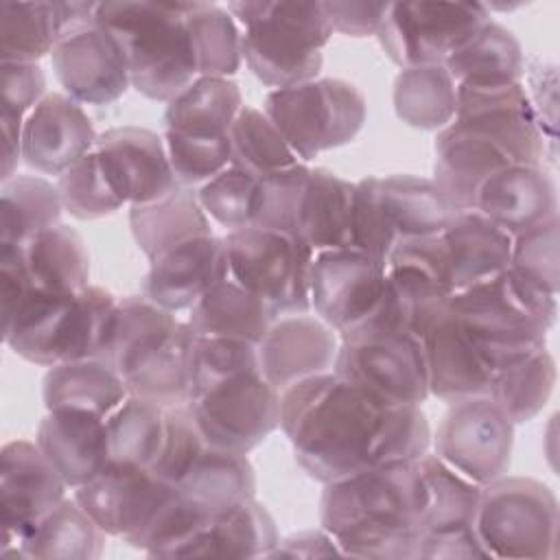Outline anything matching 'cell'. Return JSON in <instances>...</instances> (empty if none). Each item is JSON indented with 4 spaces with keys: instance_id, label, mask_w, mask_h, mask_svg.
I'll use <instances>...</instances> for the list:
<instances>
[{
    "instance_id": "1",
    "label": "cell",
    "mask_w": 560,
    "mask_h": 560,
    "mask_svg": "<svg viewBox=\"0 0 560 560\" xmlns=\"http://www.w3.org/2000/svg\"><path fill=\"white\" fill-rule=\"evenodd\" d=\"M280 429L298 466L319 483L416 462L431 448V427L420 405L387 400L335 372L304 378L280 394Z\"/></svg>"
},
{
    "instance_id": "2",
    "label": "cell",
    "mask_w": 560,
    "mask_h": 560,
    "mask_svg": "<svg viewBox=\"0 0 560 560\" xmlns=\"http://www.w3.org/2000/svg\"><path fill=\"white\" fill-rule=\"evenodd\" d=\"M429 510V488L416 462H394L324 483L319 525L343 556L413 560Z\"/></svg>"
},
{
    "instance_id": "3",
    "label": "cell",
    "mask_w": 560,
    "mask_h": 560,
    "mask_svg": "<svg viewBox=\"0 0 560 560\" xmlns=\"http://www.w3.org/2000/svg\"><path fill=\"white\" fill-rule=\"evenodd\" d=\"M118 298L103 287L79 293L26 289L2 308V341L24 361L52 368L96 359Z\"/></svg>"
},
{
    "instance_id": "4",
    "label": "cell",
    "mask_w": 560,
    "mask_h": 560,
    "mask_svg": "<svg viewBox=\"0 0 560 560\" xmlns=\"http://www.w3.org/2000/svg\"><path fill=\"white\" fill-rule=\"evenodd\" d=\"M448 313L494 372L547 348V332L558 315V295L536 289L508 267L483 282L455 291Z\"/></svg>"
},
{
    "instance_id": "5",
    "label": "cell",
    "mask_w": 560,
    "mask_h": 560,
    "mask_svg": "<svg viewBox=\"0 0 560 560\" xmlns=\"http://www.w3.org/2000/svg\"><path fill=\"white\" fill-rule=\"evenodd\" d=\"M94 22L120 44L131 88L168 103L199 74L184 18V2H96Z\"/></svg>"
},
{
    "instance_id": "6",
    "label": "cell",
    "mask_w": 560,
    "mask_h": 560,
    "mask_svg": "<svg viewBox=\"0 0 560 560\" xmlns=\"http://www.w3.org/2000/svg\"><path fill=\"white\" fill-rule=\"evenodd\" d=\"M228 11L243 26V61L262 85L282 90L319 77L332 37L322 2L243 0Z\"/></svg>"
},
{
    "instance_id": "7",
    "label": "cell",
    "mask_w": 560,
    "mask_h": 560,
    "mask_svg": "<svg viewBox=\"0 0 560 560\" xmlns=\"http://www.w3.org/2000/svg\"><path fill=\"white\" fill-rule=\"evenodd\" d=\"M453 214L427 177L409 173L370 175L354 182L352 247L387 262L396 245L440 234Z\"/></svg>"
},
{
    "instance_id": "8",
    "label": "cell",
    "mask_w": 560,
    "mask_h": 560,
    "mask_svg": "<svg viewBox=\"0 0 560 560\" xmlns=\"http://www.w3.org/2000/svg\"><path fill=\"white\" fill-rule=\"evenodd\" d=\"M475 532L501 560H553L560 508L553 490L532 477H499L481 486Z\"/></svg>"
},
{
    "instance_id": "9",
    "label": "cell",
    "mask_w": 560,
    "mask_h": 560,
    "mask_svg": "<svg viewBox=\"0 0 560 560\" xmlns=\"http://www.w3.org/2000/svg\"><path fill=\"white\" fill-rule=\"evenodd\" d=\"M262 112L300 162H311L322 151L343 147L357 138L368 116V103L350 81L317 77L293 88L271 90L265 96Z\"/></svg>"
},
{
    "instance_id": "10",
    "label": "cell",
    "mask_w": 560,
    "mask_h": 560,
    "mask_svg": "<svg viewBox=\"0 0 560 560\" xmlns=\"http://www.w3.org/2000/svg\"><path fill=\"white\" fill-rule=\"evenodd\" d=\"M230 278L262 298L273 313H311V273L315 252L300 238L245 225L225 236Z\"/></svg>"
},
{
    "instance_id": "11",
    "label": "cell",
    "mask_w": 560,
    "mask_h": 560,
    "mask_svg": "<svg viewBox=\"0 0 560 560\" xmlns=\"http://www.w3.org/2000/svg\"><path fill=\"white\" fill-rule=\"evenodd\" d=\"M492 20L481 2H389L376 31L385 55L402 70L444 63Z\"/></svg>"
},
{
    "instance_id": "12",
    "label": "cell",
    "mask_w": 560,
    "mask_h": 560,
    "mask_svg": "<svg viewBox=\"0 0 560 560\" xmlns=\"http://www.w3.org/2000/svg\"><path fill=\"white\" fill-rule=\"evenodd\" d=\"M188 409L203 440L247 455L280 427V392L260 374H243L192 396Z\"/></svg>"
},
{
    "instance_id": "13",
    "label": "cell",
    "mask_w": 560,
    "mask_h": 560,
    "mask_svg": "<svg viewBox=\"0 0 560 560\" xmlns=\"http://www.w3.org/2000/svg\"><path fill=\"white\" fill-rule=\"evenodd\" d=\"M332 372L394 402L422 407L429 398L422 339L409 332H361L339 339Z\"/></svg>"
},
{
    "instance_id": "14",
    "label": "cell",
    "mask_w": 560,
    "mask_h": 560,
    "mask_svg": "<svg viewBox=\"0 0 560 560\" xmlns=\"http://www.w3.org/2000/svg\"><path fill=\"white\" fill-rule=\"evenodd\" d=\"M431 444L442 462L486 486L510 470L514 424L488 396H479L448 405Z\"/></svg>"
},
{
    "instance_id": "15",
    "label": "cell",
    "mask_w": 560,
    "mask_h": 560,
    "mask_svg": "<svg viewBox=\"0 0 560 560\" xmlns=\"http://www.w3.org/2000/svg\"><path fill=\"white\" fill-rule=\"evenodd\" d=\"M385 282L387 262L363 249L317 252L311 273V311L341 339L376 313Z\"/></svg>"
},
{
    "instance_id": "16",
    "label": "cell",
    "mask_w": 560,
    "mask_h": 560,
    "mask_svg": "<svg viewBox=\"0 0 560 560\" xmlns=\"http://www.w3.org/2000/svg\"><path fill=\"white\" fill-rule=\"evenodd\" d=\"M68 490L37 442H7L0 448V556L18 558L20 540L68 497Z\"/></svg>"
},
{
    "instance_id": "17",
    "label": "cell",
    "mask_w": 560,
    "mask_h": 560,
    "mask_svg": "<svg viewBox=\"0 0 560 560\" xmlns=\"http://www.w3.org/2000/svg\"><path fill=\"white\" fill-rule=\"evenodd\" d=\"M455 125L497 144L514 164H542L547 138L521 81L457 85Z\"/></svg>"
},
{
    "instance_id": "18",
    "label": "cell",
    "mask_w": 560,
    "mask_h": 560,
    "mask_svg": "<svg viewBox=\"0 0 560 560\" xmlns=\"http://www.w3.org/2000/svg\"><path fill=\"white\" fill-rule=\"evenodd\" d=\"M173 494L175 488L164 483L151 468L114 462H109V466L92 481L72 492L79 505L107 536L122 538L129 547Z\"/></svg>"
},
{
    "instance_id": "19",
    "label": "cell",
    "mask_w": 560,
    "mask_h": 560,
    "mask_svg": "<svg viewBox=\"0 0 560 560\" xmlns=\"http://www.w3.org/2000/svg\"><path fill=\"white\" fill-rule=\"evenodd\" d=\"M63 92L81 105L116 103L129 88V68L120 44L96 22L68 31L50 52Z\"/></svg>"
},
{
    "instance_id": "20",
    "label": "cell",
    "mask_w": 560,
    "mask_h": 560,
    "mask_svg": "<svg viewBox=\"0 0 560 560\" xmlns=\"http://www.w3.org/2000/svg\"><path fill=\"white\" fill-rule=\"evenodd\" d=\"M101 168L122 203L155 201L179 184L173 175L164 136L144 127H112L94 147Z\"/></svg>"
},
{
    "instance_id": "21",
    "label": "cell",
    "mask_w": 560,
    "mask_h": 560,
    "mask_svg": "<svg viewBox=\"0 0 560 560\" xmlns=\"http://www.w3.org/2000/svg\"><path fill=\"white\" fill-rule=\"evenodd\" d=\"M230 278L223 236L203 234L149 260L140 293L171 313L190 311L210 289Z\"/></svg>"
},
{
    "instance_id": "22",
    "label": "cell",
    "mask_w": 560,
    "mask_h": 560,
    "mask_svg": "<svg viewBox=\"0 0 560 560\" xmlns=\"http://www.w3.org/2000/svg\"><path fill=\"white\" fill-rule=\"evenodd\" d=\"M92 118L66 92H48L24 118L22 162L42 175H61L96 147Z\"/></svg>"
},
{
    "instance_id": "23",
    "label": "cell",
    "mask_w": 560,
    "mask_h": 560,
    "mask_svg": "<svg viewBox=\"0 0 560 560\" xmlns=\"http://www.w3.org/2000/svg\"><path fill=\"white\" fill-rule=\"evenodd\" d=\"M339 335L311 313L280 315L258 341L260 374L282 394L291 385L332 372Z\"/></svg>"
},
{
    "instance_id": "24",
    "label": "cell",
    "mask_w": 560,
    "mask_h": 560,
    "mask_svg": "<svg viewBox=\"0 0 560 560\" xmlns=\"http://www.w3.org/2000/svg\"><path fill=\"white\" fill-rule=\"evenodd\" d=\"M35 442L70 490L92 481L112 462L107 422L90 411L48 409Z\"/></svg>"
},
{
    "instance_id": "25",
    "label": "cell",
    "mask_w": 560,
    "mask_h": 560,
    "mask_svg": "<svg viewBox=\"0 0 560 560\" xmlns=\"http://www.w3.org/2000/svg\"><path fill=\"white\" fill-rule=\"evenodd\" d=\"M475 210L512 238L558 214V192L542 164H508L479 188Z\"/></svg>"
},
{
    "instance_id": "26",
    "label": "cell",
    "mask_w": 560,
    "mask_h": 560,
    "mask_svg": "<svg viewBox=\"0 0 560 560\" xmlns=\"http://www.w3.org/2000/svg\"><path fill=\"white\" fill-rule=\"evenodd\" d=\"M429 396L455 405L488 396L492 368L446 311L422 337Z\"/></svg>"
},
{
    "instance_id": "27",
    "label": "cell",
    "mask_w": 560,
    "mask_h": 560,
    "mask_svg": "<svg viewBox=\"0 0 560 560\" xmlns=\"http://www.w3.org/2000/svg\"><path fill=\"white\" fill-rule=\"evenodd\" d=\"M96 2H0V59L37 63L72 28L94 22Z\"/></svg>"
},
{
    "instance_id": "28",
    "label": "cell",
    "mask_w": 560,
    "mask_h": 560,
    "mask_svg": "<svg viewBox=\"0 0 560 560\" xmlns=\"http://www.w3.org/2000/svg\"><path fill=\"white\" fill-rule=\"evenodd\" d=\"M433 151L431 182L455 214L475 210L481 184L499 168L514 164L497 144L455 122L438 131Z\"/></svg>"
},
{
    "instance_id": "29",
    "label": "cell",
    "mask_w": 560,
    "mask_h": 560,
    "mask_svg": "<svg viewBox=\"0 0 560 560\" xmlns=\"http://www.w3.org/2000/svg\"><path fill=\"white\" fill-rule=\"evenodd\" d=\"M512 236L477 210L457 212L438 234V254L446 282L462 291L510 267Z\"/></svg>"
},
{
    "instance_id": "30",
    "label": "cell",
    "mask_w": 560,
    "mask_h": 560,
    "mask_svg": "<svg viewBox=\"0 0 560 560\" xmlns=\"http://www.w3.org/2000/svg\"><path fill=\"white\" fill-rule=\"evenodd\" d=\"M195 332L188 322H177L166 335L147 346L120 374L129 394L177 407L190 400V357Z\"/></svg>"
},
{
    "instance_id": "31",
    "label": "cell",
    "mask_w": 560,
    "mask_h": 560,
    "mask_svg": "<svg viewBox=\"0 0 560 560\" xmlns=\"http://www.w3.org/2000/svg\"><path fill=\"white\" fill-rule=\"evenodd\" d=\"M352 208L354 182L322 166L311 168L298 210V238L315 254L352 247Z\"/></svg>"
},
{
    "instance_id": "32",
    "label": "cell",
    "mask_w": 560,
    "mask_h": 560,
    "mask_svg": "<svg viewBox=\"0 0 560 560\" xmlns=\"http://www.w3.org/2000/svg\"><path fill=\"white\" fill-rule=\"evenodd\" d=\"M273 516L254 497L217 512L208 525L179 551V558H269L278 545Z\"/></svg>"
},
{
    "instance_id": "33",
    "label": "cell",
    "mask_w": 560,
    "mask_h": 560,
    "mask_svg": "<svg viewBox=\"0 0 560 560\" xmlns=\"http://www.w3.org/2000/svg\"><path fill=\"white\" fill-rule=\"evenodd\" d=\"M18 252L33 289L79 293L90 287V254L85 241L66 223H57L26 243H20Z\"/></svg>"
},
{
    "instance_id": "34",
    "label": "cell",
    "mask_w": 560,
    "mask_h": 560,
    "mask_svg": "<svg viewBox=\"0 0 560 560\" xmlns=\"http://www.w3.org/2000/svg\"><path fill=\"white\" fill-rule=\"evenodd\" d=\"M129 228L136 245L149 260L184 241L212 234L210 217L190 186H177L155 201L131 206Z\"/></svg>"
},
{
    "instance_id": "35",
    "label": "cell",
    "mask_w": 560,
    "mask_h": 560,
    "mask_svg": "<svg viewBox=\"0 0 560 560\" xmlns=\"http://www.w3.org/2000/svg\"><path fill=\"white\" fill-rule=\"evenodd\" d=\"M127 396L122 376L101 359L57 363L48 368L42 381L46 411L79 409L107 418Z\"/></svg>"
},
{
    "instance_id": "36",
    "label": "cell",
    "mask_w": 560,
    "mask_h": 560,
    "mask_svg": "<svg viewBox=\"0 0 560 560\" xmlns=\"http://www.w3.org/2000/svg\"><path fill=\"white\" fill-rule=\"evenodd\" d=\"M243 94L228 77H197L164 109V131L190 138H223L243 109Z\"/></svg>"
},
{
    "instance_id": "37",
    "label": "cell",
    "mask_w": 560,
    "mask_h": 560,
    "mask_svg": "<svg viewBox=\"0 0 560 560\" xmlns=\"http://www.w3.org/2000/svg\"><path fill=\"white\" fill-rule=\"evenodd\" d=\"M276 317L262 298L228 278L188 311L186 322L199 337H230L258 343Z\"/></svg>"
},
{
    "instance_id": "38",
    "label": "cell",
    "mask_w": 560,
    "mask_h": 560,
    "mask_svg": "<svg viewBox=\"0 0 560 560\" xmlns=\"http://www.w3.org/2000/svg\"><path fill=\"white\" fill-rule=\"evenodd\" d=\"M442 66L457 85L514 83L525 74V52L510 28L490 20Z\"/></svg>"
},
{
    "instance_id": "39",
    "label": "cell",
    "mask_w": 560,
    "mask_h": 560,
    "mask_svg": "<svg viewBox=\"0 0 560 560\" xmlns=\"http://www.w3.org/2000/svg\"><path fill=\"white\" fill-rule=\"evenodd\" d=\"M105 536L79 501L66 497L20 540L18 558L96 560L105 549Z\"/></svg>"
},
{
    "instance_id": "40",
    "label": "cell",
    "mask_w": 560,
    "mask_h": 560,
    "mask_svg": "<svg viewBox=\"0 0 560 560\" xmlns=\"http://www.w3.org/2000/svg\"><path fill=\"white\" fill-rule=\"evenodd\" d=\"M175 490L214 516L238 501L252 499L256 494V475L247 455L208 444Z\"/></svg>"
},
{
    "instance_id": "41",
    "label": "cell",
    "mask_w": 560,
    "mask_h": 560,
    "mask_svg": "<svg viewBox=\"0 0 560 560\" xmlns=\"http://www.w3.org/2000/svg\"><path fill=\"white\" fill-rule=\"evenodd\" d=\"M392 103L407 127L440 131L455 118L457 83L442 63L402 68L394 81Z\"/></svg>"
},
{
    "instance_id": "42",
    "label": "cell",
    "mask_w": 560,
    "mask_h": 560,
    "mask_svg": "<svg viewBox=\"0 0 560 560\" xmlns=\"http://www.w3.org/2000/svg\"><path fill=\"white\" fill-rule=\"evenodd\" d=\"M558 381L556 359L547 348L497 368L490 378L488 398L512 420L523 424L534 420L549 402Z\"/></svg>"
},
{
    "instance_id": "43",
    "label": "cell",
    "mask_w": 560,
    "mask_h": 560,
    "mask_svg": "<svg viewBox=\"0 0 560 560\" xmlns=\"http://www.w3.org/2000/svg\"><path fill=\"white\" fill-rule=\"evenodd\" d=\"M177 322L175 313L162 308L142 293L118 298L96 359L122 374L147 346L166 335Z\"/></svg>"
},
{
    "instance_id": "44",
    "label": "cell",
    "mask_w": 560,
    "mask_h": 560,
    "mask_svg": "<svg viewBox=\"0 0 560 560\" xmlns=\"http://www.w3.org/2000/svg\"><path fill=\"white\" fill-rule=\"evenodd\" d=\"M57 184L42 175H13L0 184V243L20 245L61 223Z\"/></svg>"
},
{
    "instance_id": "45",
    "label": "cell",
    "mask_w": 560,
    "mask_h": 560,
    "mask_svg": "<svg viewBox=\"0 0 560 560\" xmlns=\"http://www.w3.org/2000/svg\"><path fill=\"white\" fill-rule=\"evenodd\" d=\"M109 455L114 464L151 468L166 435V409L140 396H127L107 418Z\"/></svg>"
},
{
    "instance_id": "46",
    "label": "cell",
    "mask_w": 560,
    "mask_h": 560,
    "mask_svg": "<svg viewBox=\"0 0 560 560\" xmlns=\"http://www.w3.org/2000/svg\"><path fill=\"white\" fill-rule=\"evenodd\" d=\"M184 18L197 74L230 79L243 61L236 20L214 2H184Z\"/></svg>"
},
{
    "instance_id": "47",
    "label": "cell",
    "mask_w": 560,
    "mask_h": 560,
    "mask_svg": "<svg viewBox=\"0 0 560 560\" xmlns=\"http://www.w3.org/2000/svg\"><path fill=\"white\" fill-rule=\"evenodd\" d=\"M418 468L429 488V510L422 534L472 527L481 486L451 468L431 451L418 457Z\"/></svg>"
},
{
    "instance_id": "48",
    "label": "cell",
    "mask_w": 560,
    "mask_h": 560,
    "mask_svg": "<svg viewBox=\"0 0 560 560\" xmlns=\"http://www.w3.org/2000/svg\"><path fill=\"white\" fill-rule=\"evenodd\" d=\"M232 166L260 179L300 162L262 109L243 105L230 127Z\"/></svg>"
},
{
    "instance_id": "49",
    "label": "cell",
    "mask_w": 560,
    "mask_h": 560,
    "mask_svg": "<svg viewBox=\"0 0 560 560\" xmlns=\"http://www.w3.org/2000/svg\"><path fill=\"white\" fill-rule=\"evenodd\" d=\"M260 372L258 343L230 337H195L190 357V398L230 378Z\"/></svg>"
},
{
    "instance_id": "50",
    "label": "cell",
    "mask_w": 560,
    "mask_h": 560,
    "mask_svg": "<svg viewBox=\"0 0 560 560\" xmlns=\"http://www.w3.org/2000/svg\"><path fill=\"white\" fill-rule=\"evenodd\" d=\"M57 190L63 212L79 221L103 219L125 206L109 186L94 149L57 177Z\"/></svg>"
},
{
    "instance_id": "51",
    "label": "cell",
    "mask_w": 560,
    "mask_h": 560,
    "mask_svg": "<svg viewBox=\"0 0 560 560\" xmlns=\"http://www.w3.org/2000/svg\"><path fill=\"white\" fill-rule=\"evenodd\" d=\"M560 221L558 214L516 234L510 249V269L540 291L558 295L560 289Z\"/></svg>"
},
{
    "instance_id": "52",
    "label": "cell",
    "mask_w": 560,
    "mask_h": 560,
    "mask_svg": "<svg viewBox=\"0 0 560 560\" xmlns=\"http://www.w3.org/2000/svg\"><path fill=\"white\" fill-rule=\"evenodd\" d=\"M311 166L298 162L258 179L252 225L298 238V210Z\"/></svg>"
},
{
    "instance_id": "53",
    "label": "cell",
    "mask_w": 560,
    "mask_h": 560,
    "mask_svg": "<svg viewBox=\"0 0 560 560\" xmlns=\"http://www.w3.org/2000/svg\"><path fill=\"white\" fill-rule=\"evenodd\" d=\"M256 186V177L230 164L225 171L197 188V199L203 212L230 232L252 225Z\"/></svg>"
},
{
    "instance_id": "54",
    "label": "cell",
    "mask_w": 560,
    "mask_h": 560,
    "mask_svg": "<svg viewBox=\"0 0 560 560\" xmlns=\"http://www.w3.org/2000/svg\"><path fill=\"white\" fill-rule=\"evenodd\" d=\"M164 144L179 186H201L232 164L230 136L190 138L164 131Z\"/></svg>"
},
{
    "instance_id": "55",
    "label": "cell",
    "mask_w": 560,
    "mask_h": 560,
    "mask_svg": "<svg viewBox=\"0 0 560 560\" xmlns=\"http://www.w3.org/2000/svg\"><path fill=\"white\" fill-rule=\"evenodd\" d=\"M208 448L188 405L166 407V435L160 451V457L151 470L171 488H177L192 464Z\"/></svg>"
},
{
    "instance_id": "56",
    "label": "cell",
    "mask_w": 560,
    "mask_h": 560,
    "mask_svg": "<svg viewBox=\"0 0 560 560\" xmlns=\"http://www.w3.org/2000/svg\"><path fill=\"white\" fill-rule=\"evenodd\" d=\"M46 94V74L39 63L2 61L0 112L26 118Z\"/></svg>"
},
{
    "instance_id": "57",
    "label": "cell",
    "mask_w": 560,
    "mask_h": 560,
    "mask_svg": "<svg viewBox=\"0 0 560 560\" xmlns=\"http://www.w3.org/2000/svg\"><path fill=\"white\" fill-rule=\"evenodd\" d=\"M389 2H322L332 33L348 37L376 35Z\"/></svg>"
},
{
    "instance_id": "58",
    "label": "cell",
    "mask_w": 560,
    "mask_h": 560,
    "mask_svg": "<svg viewBox=\"0 0 560 560\" xmlns=\"http://www.w3.org/2000/svg\"><path fill=\"white\" fill-rule=\"evenodd\" d=\"M418 558H490L475 525L448 532H424L418 540Z\"/></svg>"
},
{
    "instance_id": "59",
    "label": "cell",
    "mask_w": 560,
    "mask_h": 560,
    "mask_svg": "<svg viewBox=\"0 0 560 560\" xmlns=\"http://www.w3.org/2000/svg\"><path fill=\"white\" fill-rule=\"evenodd\" d=\"M289 556V558H313V556H343L337 540L324 529H304L298 534H291L273 547L269 558Z\"/></svg>"
},
{
    "instance_id": "60",
    "label": "cell",
    "mask_w": 560,
    "mask_h": 560,
    "mask_svg": "<svg viewBox=\"0 0 560 560\" xmlns=\"http://www.w3.org/2000/svg\"><path fill=\"white\" fill-rule=\"evenodd\" d=\"M22 127L24 118L0 112V184L18 175L22 162Z\"/></svg>"
}]
</instances>
